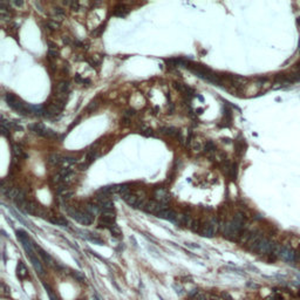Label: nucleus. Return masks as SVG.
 <instances>
[{"label": "nucleus", "mask_w": 300, "mask_h": 300, "mask_svg": "<svg viewBox=\"0 0 300 300\" xmlns=\"http://www.w3.org/2000/svg\"><path fill=\"white\" fill-rule=\"evenodd\" d=\"M5 100H6L7 104L12 109L18 111L19 114H21V115H29L33 110V107L26 104L25 102H23L19 97H17L12 93H7L6 96H5Z\"/></svg>", "instance_id": "obj_1"}, {"label": "nucleus", "mask_w": 300, "mask_h": 300, "mask_svg": "<svg viewBox=\"0 0 300 300\" xmlns=\"http://www.w3.org/2000/svg\"><path fill=\"white\" fill-rule=\"evenodd\" d=\"M218 227H219V225H218V221L216 219V218H212V219H211V221H210V222L203 227V230H202V236L211 238V237H213V236L217 233Z\"/></svg>", "instance_id": "obj_2"}, {"label": "nucleus", "mask_w": 300, "mask_h": 300, "mask_svg": "<svg viewBox=\"0 0 300 300\" xmlns=\"http://www.w3.org/2000/svg\"><path fill=\"white\" fill-rule=\"evenodd\" d=\"M156 216L158 218L166 219V221H170V222H175V223H177V219H178V215H177L174 210L168 209V208L164 209V210H162V211H160Z\"/></svg>", "instance_id": "obj_3"}, {"label": "nucleus", "mask_w": 300, "mask_h": 300, "mask_svg": "<svg viewBox=\"0 0 300 300\" xmlns=\"http://www.w3.org/2000/svg\"><path fill=\"white\" fill-rule=\"evenodd\" d=\"M174 87H175L176 90L181 92L183 95H185L186 97H192L194 96V89L191 87H189L188 84H184V83H181V82H174Z\"/></svg>", "instance_id": "obj_4"}, {"label": "nucleus", "mask_w": 300, "mask_h": 300, "mask_svg": "<svg viewBox=\"0 0 300 300\" xmlns=\"http://www.w3.org/2000/svg\"><path fill=\"white\" fill-rule=\"evenodd\" d=\"M155 199H156V202H158V203L161 204H165L170 201V196H169V194L166 192L165 190L163 189H158L155 191Z\"/></svg>", "instance_id": "obj_5"}, {"label": "nucleus", "mask_w": 300, "mask_h": 300, "mask_svg": "<svg viewBox=\"0 0 300 300\" xmlns=\"http://www.w3.org/2000/svg\"><path fill=\"white\" fill-rule=\"evenodd\" d=\"M35 250H37L38 252H39V256L41 257L42 260L45 262V264H46V265H48V266H54V267H55V264L56 263L54 262V259L52 258L51 256L47 253L45 250H42L41 247H39V246H38V247L35 246Z\"/></svg>", "instance_id": "obj_6"}, {"label": "nucleus", "mask_w": 300, "mask_h": 300, "mask_svg": "<svg viewBox=\"0 0 300 300\" xmlns=\"http://www.w3.org/2000/svg\"><path fill=\"white\" fill-rule=\"evenodd\" d=\"M29 129L32 130L34 134L40 135V136L46 137V134H47V130H48V128H46V127L42 125V123H34V125H29Z\"/></svg>", "instance_id": "obj_7"}, {"label": "nucleus", "mask_w": 300, "mask_h": 300, "mask_svg": "<svg viewBox=\"0 0 300 300\" xmlns=\"http://www.w3.org/2000/svg\"><path fill=\"white\" fill-rule=\"evenodd\" d=\"M70 86L68 81H60L58 84V93H59V97H66V95L69 93Z\"/></svg>", "instance_id": "obj_8"}, {"label": "nucleus", "mask_w": 300, "mask_h": 300, "mask_svg": "<svg viewBox=\"0 0 300 300\" xmlns=\"http://www.w3.org/2000/svg\"><path fill=\"white\" fill-rule=\"evenodd\" d=\"M29 259H31V263H32L33 267H34V270L37 271L38 274H39V276H43L45 271H43V267H42L41 262L38 259L37 256H35V254H34V256H31V257H29Z\"/></svg>", "instance_id": "obj_9"}, {"label": "nucleus", "mask_w": 300, "mask_h": 300, "mask_svg": "<svg viewBox=\"0 0 300 300\" xmlns=\"http://www.w3.org/2000/svg\"><path fill=\"white\" fill-rule=\"evenodd\" d=\"M79 160L74 156H62L61 157L60 165L62 168H70V165H73L75 163H78Z\"/></svg>", "instance_id": "obj_10"}, {"label": "nucleus", "mask_w": 300, "mask_h": 300, "mask_svg": "<svg viewBox=\"0 0 300 300\" xmlns=\"http://www.w3.org/2000/svg\"><path fill=\"white\" fill-rule=\"evenodd\" d=\"M122 199L125 201V203L128 204V205H130V206H136L137 205V203H139V197L137 196H135V195H133V194H127V195H125V196H122Z\"/></svg>", "instance_id": "obj_11"}, {"label": "nucleus", "mask_w": 300, "mask_h": 300, "mask_svg": "<svg viewBox=\"0 0 300 300\" xmlns=\"http://www.w3.org/2000/svg\"><path fill=\"white\" fill-rule=\"evenodd\" d=\"M17 274H18V277L21 279V280H23V279H26V278L28 277V271L27 268H26V266L23 265V262H19L18 263V266H17Z\"/></svg>", "instance_id": "obj_12"}, {"label": "nucleus", "mask_w": 300, "mask_h": 300, "mask_svg": "<svg viewBox=\"0 0 300 300\" xmlns=\"http://www.w3.org/2000/svg\"><path fill=\"white\" fill-rule=\"evenodd\" d=\"M99 206H100V209L102 210H113L114 209V203H113V201H111L110 198H104V199H101V201H99V204H97Z\"/></svg>", "instance_id": "obj_13"}, {"label": "nucleus", "mask_w": 300, "mask_h": 300, "mask_svg": "<svg viewBox=\"0 0 300 300\" xmlns=\"http://www.w3.org/2000/svg\"><path fill=\"white\" fill-rule=\"evenodd\" d=\"M279 254H280L284 259H286V260H292V259L296 258L294 252H293L292 250L288 249V247H282V249H280V253Z\"/></svg>", "instance_id": "obj_14"}, {"label": "nucleus", "mask_w": 300, "mask_h": 300, "mask_svg": "<svg viewBox=\"0 0 300 300\" xmlns=\"http://www.w3.org/2000/svg\"><path fill=\"white\" fill-rule=\"evenodd\" d=\"M49 222H52L53 224L59 225V226H67L68 225L67 219L64 217H61V216H51V217H49Z\"/></svg>", "instance_id": "obj_15"}, {"label": "nucleus", "mask_w": 300, "mask_h": 300, "mask_svg": "<svg viewBox=\"0 0 300 300\" xmlns=\"http://www.w3.org/2000/svg\"><path fill=\"white\" fill-rule=\"evenodd\" d=\"M128 13H129V8H128L127 6H125V5L117 6V7L115 8V12H114V14H115L116 17H121V18L125 17Z\"/></svg>", "instance_id": "obj_16"}, {"label": "nucleus", "mask_w": 300, "mask_h": 300, "mask_svg": "<svg viewBox=\"0 0 300 300\" xmlns=\"http://www.w3.org/2000/svg\"><path fill=\"white\" fill-rule=\"evenodd\" d=\"M161 133L164 135H168V136H177V134L180 131L176 129L175 127H163V128H161Z\"/></svg>", "instance_id": "obj_17"}, {"label": "nucleus", "mask_w": 300, "mask_h": 300, "mask_svg": "<svg viewBox=\"0 0 300 300\" xmlns=\"http://www.w3.org/2000/svg\"><path fill=\"white\" fill-rule=\"evenodd\" d=\"M12 154H13V156L15 157V158H21V157L26 156V155L23 154L21 147L18 145V144H14L13 147H12Z\"/></svg>", "instance_id": "obj_18"}, {"label": "nucleus", "mask_w": 300, "mask_h": 300, "mask_svg": "<svg viewBox=\"0 0 300 300\" xmlns=\"http://www.w3.org/2000/svg\"><path fill=\"white\" fill-rule=\"evenodd\" d=\"M86 211H87L88 213L93 215V216H95L96 213L101 212V209H100V206L96 205V204H88L87 206H86Z\"/></svg>", "instance_id": "obj_19"}, {"label": "nucleus", "mask_w": 300, "mask_h": 300, "mask_svg": "<svg viewBox=\"0 0 300 300\" xmlns=\"http://www.w3.org/2000/svg\"><path fill=\"white\" fill-rule=\"evenodd\" d=\"M61 155L59 154H52L51 156L48 157V162L53 164V165H60V162H61Z\"/></svg>", "instance_id": "obj_20"}, {"label": "nucleus", "mask_w": 300, "mask_h": 300, "mask_svg": "<svg viewBox=\"0 0 300 300\" xmlns=\"http://www.w3.org/2000/svg\"><path fill=\"white\" fill-rule=\"evenodd\" d=\"M87 238L89 240H92V242H94L95 244H99V245H102L103 244V240L101 239V237L99 235H96V233H88L87 235Z\"/></svg>", "instance_id": "obj_21"}, {"label": "nucleus", "mask_w": 300, "mask_h": 300, "mask_svg": "<svg viewBox=\"0 0 300 300\" xmlns=\"http://www.w3.org/2000/svg\"><path fill=\"white\" fill-rule=\"evenodd\" d=\"M48 55L52 56V58H58V55H59V49H58V47H56L54 43H52V42H49Z\"/></svg>", "instance_id": "obj_22"}, {"label": "nucleus", "mask_w": 300, "mask_h": 300, "mask_svg": "<svg viewBox=\"0 0 300 300\" xmlns=\"http://www.w3.org/2000/svg\"><path fill=\"white\" fill-rule=\"evenodd\" d=\"M53 14L58 20H62V18L65 17V9H62L61 7H54L53 8Z\"/></svg>", "instance_id": "obj_23"}, {"label": "nucleus", "mask_w": 300, "mask_h": 300, "mask_svg": "<svg viewBox=\"0 0 300 300\" xmlns=\"http://www.w3.org/2000/svg\"><path fill=\"white\" fill-rule=\"evenodd\" d=\"M204 151L208 152V154H211V152H215L216 151V144L213 143L212 141H208L206 143H205V145H204Z\"/></svg>", "instance_id": "obj_24"}, {"label": "nucleus", "mask_w": 300, "mask_h": 300, "mask_svg": "<svg viewBox=\"0 0 300 300\" xmlns=\"http://www.w3.org/2000/svg\"><path fill=\"white\" fill-rule=\"evenodd\" d=\"M46 26L48 29H51V31H56L58 28L60 27V23H58L56 20H48L46 23Z\"/></svg>", "instance_id": "obj_25"}, {"label": "nucleus", "mask_w": 300, "mask_h": 300, "mask_svg": "<svg viewBox=\"0 0 300 300\" xmlns=\"http://www.w3.org/2000/svg\"><path fill=\"white\" fill-rule=\"evenodd\" d=\"M109 231L111 232V236H114V237H116V238H120L121 236H122L121 229L117 225H116V224H114V225L111 226L110 229H109Z\"/></svg>", "instance_id": "obj_26"}, {"label": "nucleus", "mask_w": 300, "mask_h": 300, "mask_svg": "<svg viewBox=\"0 0 300 300\" xmlns=\"http://www.w3.org/2000/svg\"><path fill=\"white\" fill-rule=\"evenodd\" d=\"M72 277L74 278L75 280H78L79 282H86V277L83 276L82 273L78 272V271H73V272H72Z\"/></svg>", "instance_id": "obj_27"}, {"label": "nucleus", "mask_w": 300, "mask_h": 300, "mask_svg": "<svg viewBox=\"0 0 300 300\" xmlns=\"http://www.w3.org/2000/svg\"><path fill=\"white\" fill-rule=\"evenodd\" d=\"M74 80L76 81L78 83H81V84H84V83H90V80H88V79H83V78H81V75H79V74H76L75 75V78H74Z\"/></svg>", "instance_id": "obj_28"}, {"label": "nucleus", "mask_w": 300, "mask_h": 300, "mask_svg": "<svg viewBox=\"0 0 300 300\" xmlns=\"http://www.w3.org/2000/svg\"><path fill=\"white\" fill-rule=\"evenodd\" d=\"M135 115H136V111H135L134 109H127V110L123 113V117L129 119V120H131V117Z\"/></svg>", "instance_id": "obj_29"}, {"label": "nucleus", "mask_w": 300, "mask_h": 300, "mask_svg": "<svg viewBox=\"0 0 300 300\" xmlns=\"http://www.w3.org/2000/svg\"><path fill=\"white\" fill-rule=\"evenodd\" d=\"M97 107H99V102H97V100H93L89 104H88L87 107V111H92V110H95Z\"/></svg>", "instance_id": "obj_30"}, {"label": "nucleus", "mask_w": 300, "mask_h": 300, "mask_svg": "<svg viewBox=\"0 0 300 300\" xmlns=\"http://www.w3.org/2000/svg\"><path fill=\"white\" fill-rule=\"evenodd\" d=\"M103 29H104V26L103 25H101L100 27H97L95 31H93V35H95V37H97V35H101V33L103 32Z\"/></svg>", "instance_id": "obj_31"}, {"label": "nucleus", "mask_w": 300, "mask_h": 300, "mask_svg": "<svg viewBox=\"0 0 300 300\" xmlns=\"http://www.w3.org/2000/svg\"><path fill=\"white\" fill-rule=\"evenodd\" d=\"M88 62H89V65L92 66V67H97V66L100 65V61H97L95 58H92V59H88Z\"/></svg>", "instance_id": "obj_32"}, {"label": "nucleus", "mask_w": 300, "mask_h": 300, "mask_svg": "<svg viewBox=\"0 0 300 300\" xmlns=\"http://www.w3.org/2000/svg\"><path fill=\"white\" fill-rule=\"evenodd\" d=\"M267 300H284V298H282V294H279V293H274V294L270 297Z\"/></svg>", "instance_id": "obj_33"}, {"label": "nucleus", "mask_w": 300, "mask_h": 300, "mask_svg": "<svg viewBox=\"0 0 300 300\" xmlns=\"http://www.w3.org/2000/svg\"><path fill=\"white\" fill-rule=\"evenodd\" d=\"M70 7H72V9H73V11H79V8H80V4H79V3H74V1H73V4H72V6H70Z\"/></svg>", "instance_id": "obj_34"}, {"label": "nucleus", "mask_w": 300, "mask_h": 300, "mask_svg": "<svg viewBox=\"0 0 300 300\" xmlns=\"http://www.w3.org/2000/svg\"><path fill=\"white\" fill-rule=\"evenodd\" d=\"M209 300H221V298H219V296L215 294V293H210V298H209Z\"/></svg>", "instance_id": "obj_35"}, {"label": "nucleus", "mask_w": 300, "mask_h": 300, "mask_svg": "<svg viewBox=\"0 0 300 300\" xmlns=\"http://www.w3.org/2000/svg\"><path fill=\"white\" fill-rule=\"evenodd\" d=\"M23 1H12V5H15V6H23Z\"/></svg>", "instance_id": "obj_36"}]
</instances>
